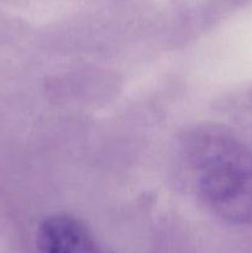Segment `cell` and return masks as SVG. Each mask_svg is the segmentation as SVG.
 Here are the masks:
<instances>
[{
  "label": "cell",
  "mask_w": 252,
  "mask_h": 253,
  "mask_svg": "<svg viewBox=\"0 0 252 253\" xmlns=\"http://www.w3.org/2000/svg\"><path fill=\"white\" fill-rule=\"evenodd\" d=\"M198 194L227 221H252V152L217 125L193 128L183 141Z\"/></svg>",
  "instance_id": "6da1fadb"
},
{
  "label": "cell",
  "mask_w": 252,
  "mask_h": 253,
  "mask_svg": "<svg viewBox=\"0 0 252 253\" xmlns=\"http://www.w3.org/2000/svg\"><path fill=\"white\" fill-rule=\"evenodd\" d=\"M37 246L42 252L82 253L96 251L88 227L74 217L58 215L44 220L37 232Z\"/></svg>",
  "instance_id": "7a4b0ae2"
}]
</instances>
